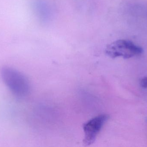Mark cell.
<instances>
[{
    "instance_id": "cell-2",
    "label": "cell",
    "mask_w": 147,
    "mask_h": 147,
    "mask_svg": "<svg viewBox=\"0 0 147 147\" xmlns=\"http://www.w3.org/2000/svg\"><path fill=\"white\" fill-rule=\"evenodd\" d=\"M105 51L106 54L112 58L122 57L124 59H129L142 54L143 50L132 41L121 39L108 45Z\"/></svg>"
},
{
    "instance_id": "cell-3",
    "label": "cell",
    "mask_w": 147,
    "mask_h": 147,
    "mask_svg": "<svg viewBox=\"0 0 147 147\" xmlns=\"http://www.w3.org/2000/svg\"><path fill=\"white\" fill-rule=\"evenodd\" d=\"M109 116L103 114L97 116L85 123L83 125L84 138L83 144L85 146H90L95 142L98 135L102 129Z\"/></svg>"
},
{
    "instance_id": "cell-1",
    "label": "cell",
    "mask_w": 147,
    "mask_h": 147,
    "mask_svg": "<svg viewBox=\"0 0 147 147\" xmlns=\"http://www.w3.org/2000/svg\"><path fill=\"white\" fill-rule=\"evenodd\" d=\"M1 76L4 83L15 96L23 97L29 93V81L19 71L12 67L5 66L1 70Z\"/></svg>"
},
{
    "instance_id": "cell-4",
    "label": "cell",
    "mask_w": 147,
    "mask_h": 147,
    "mask_svg": "<svg viewBox=\"0 0 147 147\" xmlns=\"http://www.w3.org/2000/svg\"><path fill=\"white\" fill-rule=\"evenodd\" d=\"M140 85L144 89L147 88V77H144L141 79Z\"/></svg>"
}]
</instances>
